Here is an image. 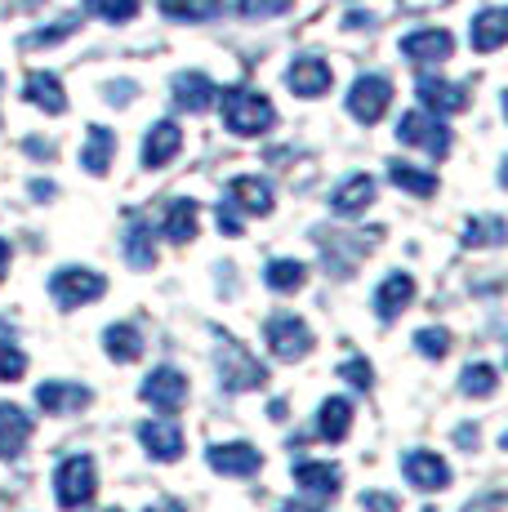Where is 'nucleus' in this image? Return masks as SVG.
<instances>
[{"instance_id":"4","label":"nucleus","mask_w":508,"mask_h":512,"mask_svg":"<svg viewBox=\"0 0 508 512\" xmlns=\"http://www.w3.org/2000/svg\"><path fill=\"white\" fill-rule=\"evenodd\" d=\"M263 343H268V352L277 361H304L312 352V330L295 312H277V317H268V326H263Z\"/></svg>"},{"instance_id":"35","label":"nucleus","mask_w":508,"mask_h":512,"mask_svg":"<svg viewBox=\"0 0 508 512\" xmlns=\"http://www.w3.org/2000/svg\"><path fill=\"white\" fill-rule=\"evenodd\" d=\"M85 9L103 23H134L139 18V0H85Z\"/></svg>"},{"instance_id":"34","label":"nucleus","mask_w":508,"mask_h":512,"mask_svg":"<svg viewBox=\"0 0 508 512\" xmlns=\"http://www.w3.org/2000/svg\"><path fill=\"white\" fill-rule=\"evenodd\" d=\"M459 392H464V397H495V392H500V370L495 366H468L464 374H459Z\"/></svg>"},{"instance_id":"31","label":"nucleus","mask_w":508,"mask_h":512,"mask_svg":"<svg viewBox=\"0 0 508 512\" xmlns=\"http://www.w3.org/2000/svg\"><path fill=\"white\" fill-rule=\"evenodd\" d=\"M156 5L174 23H205V18H214L223 9V0H156Z\"/></svg>"},{"instance_id":"16","label":"nucleus","mask_w":508,"mask_h":512,"mask_svg":"<svg viewBox=\"0 0 508 512\" xmlns=\"http://www.w3.org/2000/svg\"><path fill=\"white\" fill-rule=\"evenodd\" d=\"M410 299H415V277L410 272H388L384 285L375 290V299H370V308H375L379 321H393L410 308Z\"/></svg>"},{"instance_id":"45","label":"nucleus","mask_w":508,"mask_h":512,"mask_svg":"<svg viewBox=\"0 0 508 512\" xmlns=\"http://www.w3.org/2000/svg\"><path fill=\"white\" fill-rule=\"evenodd\" d=\"M27 156H36V161H54V143H45V139H27Z\"/></svg>"},{"instance_id":"38","label":"nucleus","mask_w":508,"mask_h":512,"mask_svg":"<svg viewBox=\"0 0 508 512\" xmlns=\"http://www.w3.org/2000/svg\"><path fill=\"white\" fill-rule=\"evenodd\" d=\"M504 241V223L500 219H473L464 228V245H500Z\"/></svg>"},{"instance_id":"3","label":"nucleus","mask_w":508,"mask_h":512,"mask_svg":"<svg viewBox=\"0 0 508 512\" xmlns=\"http://www.w3.org/2000/svg\"><path fill=\"white\" fill-rule=\"evenodd\" d=\"M219 383L228 392L263 388V383H268V366H263L259 357H250L246 343H237V339L223 334V343H219Z\"/></svg>"},{"instance_id":"17","label":"nucleus","mask_w":508,"mask_h":512,"mask_svg":"<svg viewBox=\"0 0 508 512\" xmlns=\"http://www.w3.org/2000/svg\"><path fill=\"white\" fill-rule=\"evenodd\" d=\"M179 152H183V130L174 121H156L148 130V139H143V165L148 170H165Z\"/></svg>"},{"instance_id":"22","label":"nucleus","mask_w":508,"mask_h":512,"mask_svg":"<svg viewBox=\"0 0 508 512\" xmlns=\"http://www.w3.org/2000/svg\"><path fill=\"white\" fill-rule=\"evenodd\" d=\"M23 98L32 107H41V112L50 116H63L67 112V94H63V81H58L54 72H32L23 81Z\"/></svg>"},{"instance_id":"14","label":"nucleus","mask_w":508,"mask_h":512,"mask_svg":"<svg viewBox=\"0 0 508 512\" xmlns=\"http://www.w3.org/2000/svg\"><path fill=\"white\" fill-rule=\"evenodd\" d=\"M139 441H143V450H148L152 459H161V464H174V459L183 455V428L174 419L139 423Z\"/></svg>"},{"instance_id":"41","label":"nucleus","mask_w":508,"mask_h":512,"mask_svg":"<svg viewBox=\"0 0 508 512\" xmlns=\"http://www.w3.org/2000/svg\"><path fill=\"white\" fill-rule=\"evenodd\" d=\"M241 228H246V214H241L232 201H219V232L223 236H241Z\"/></svg>"},{"instance_id":"39","label":"nucleus","mask_w":508,"mask_h":512,"mask_svg":"<svg viewBox=\"0 0 508 512\" xmlns=\"http://www.w3.org/2000/svg\"><path fill=\"white\" fill-rule=\"evenodd\" d=\"M290 9V0H237V14L241 18H277V14H286Z\"/></svg>"},{"instance_id":"40","label":"nucleus","mask_w":508,"mask_h":512,"mask_svg":"<svg viewBox=\"0 0 508 512\" xmlns=\"http://www.w3.org/2000/svg\"><path fill=\"white\" fill-rule=\"evenodd\" d=\"M339 379H348L357 392H370V383H375V370H370V361L361 357H348L344 366H339Z\"/></svg>"},{"instance_id":"50","label":"nucleus","mask_w":508,"mask_h":512,"mask_svg":"<svg viewBox=\"0 0 508 512\" xmlns=\"http://www.w3.org/2000/svg\"><path fill=\"white\" fill-rule=\"evenodd\" d=\"M455 441H459V446H477V428H459Z\"/></svg>"},{"instance_id":"2","label":"nucleus","mask_w":508,"mask_h":512,"mask_svg":"<svg viewBox=\"0 0 508 512\" xmlns=\"http://www.w3.org/2000/svg\"><path fill=\"white\" fill-rule=\"evenodd\" d=\"M94 495H99V472H94V459L90 455L63 459L58 472H54L58 508H85V504H94Z\"/></svg>"},{"instance_id":"37","label":"nucleus","mask_w":508,"mask_h":512,"mask_svg":"<svg viewBox=\"0 0 508 512\" xmlns=\"http://www.w3.org/2000/svg\"><path fill=\"white\" fill-rule=\"evenodd\" d=\"M27 374V352L18 343H0V383H18Z\"/></svg>"},{"instance_id":"36","label":"nucleus","mask_w":508,"mask_h":512,"mask_svg":"<svg viewBox=\"0 0 508 512\" xmlns=\"http://www.w3.org/2000/svg\"><path fill=\"white\" fill-rule=\"evenodd\" d=\"M415 352L419 357H428V361H442L446 352H451V330H442V326L419 330L415 334Z\"/></svg>"},{"instance_id":"26","label":"nucleus","mask_w":508,"mask_h":512,"mask_svg":"<svg viewBox=\"0 0 508 512\" xmlns=\"http://www.w3.org/2000/svg\"><path fill=\"white\" fill-rule=\"evenodd\" d=\"M353 428V401L348 397H326L317 406V437L321 441H344Z\"/></svg>"},{"instance_id":"21","label":"nucleus","mask_w":508,"mask_h":512,"mask_svg":"<svg viewBox=\"0 0 508 512\" xmlns=\"http://www.w3.org/2000/svg\"><path fill=\"white\" fill-rule=\"evenodd\" d=\"M339 481H344V472L335 464H321V459H299L295 464V486L308 490V495H317V499H335Z\"/></svg>"},{"instance_id":"53","label":"nucleus","mask_w":508,"mask_h":512,"mask_svg":"<svg viewBox=\"0 0 508 512\" xmlns=\"http://www.w3.org/2000/svg\"><path fill=\"white\" fill-rule=\"evenodd\" d=\"M107 512H121V508H107Z\"/></svg>"},{"instance_id":"47","label":"nucleus","mask_w":508,"mask_h":512,"mask_svg":"<svg viewBox=\"0 0 508 512\" xmlns=\"http://www.w3.org/2000/svg\"><path fill=\"white\" fill-rule=\"evenodd\" d=\"M27 192H32V201H50V196L58 192V187H54L50 179H36L32 187H27Z\"/></svg>"},{"instance_id":"13","label":"nucleus","mask_w":508,"mask_h":512,"mask_svg":"<svg viewBox=\"0 0 508 512\" xmlns=\"http://www.w3.org/2000/svg\"><path fill=\"white\" fill-rule=\"evenodd\" d=\"M94 401V392L85 388V383H63V379H50L36 388V406L45 410V415H76V410H85Z\"/></svg>"},{"instance_id":"29","label":"nucleus","mask_w":508,"mask_h":512,"mask_svg":"<svg viewBox=\"0 0 508 512\" xmlns=\"http://www.w3.org/2000/svg\"><path fill=\"white\" fill-rule=\"evenodd\" d=\"M197 223H201V205L197 201H170V210H165V236H170L174 245H188L192 236H197Z\"/></svg>"},{"instance_id":"5","label":"nucleus","mask_w":508,"mask_h":512,"mask_svg":"<svg viewBox=\"0 0 508 512\" xmlns=\"http://www.w3.org/2000/svg\"><path fill=\"white\" fill-rule=\"evenodd\" d=\"M50 294L58 308H85V303L103 299L107 281H103V272H94V268H58L50 277Z\"/></svg>"},{"instance_id":"51","label":"nucleus","mask_w":508,"mask_h":512,"mask_svg":"<svg viewBox=\"0 0 508 512\" xmlns=\"http://www.w3.org/2000/svg\"><path fill=\"white\" fill-rule=\"evenodd\" d=\"M277 512H321V508H312V504H281Z\"/></svg>"},{"instance_id":"49","label":"nucleus","mask_w":508,"mask_h":512,"mask_svg":"<svg viewBox=\"0 0 508 512\" xmlns=\"http://www.w3.org/2000/svg\"><path fill=\"white\" fill-rule=\"evenodd\" d=\"M9 259H14V250H9V241L0 236V281L9 277Z\"/></svg>"},{"instance_id":"30","label":"nucleus","mask_w":508,"mask_h":512,"mask_svg":"<svg viewBox=\"0 0 508 512\" xmlns=\"http://www.w3.org/2000/svg\"><path fill=\"white\" fill-rule=\"evenodd\" d=\"M263 281H268V290H277V294H295L299 285L308 281V268L299 259H272L268 268H263Z\"/></svg>"},{"instance_id":"46","label":"nucleus","mask_w":508,"mask_h":512,"mask_svg":"<svg viewBox=\"0 0 508 512\" xmlns=\"http://www.w3.org/2000/svg\"><path fill=\"white\" fill-rule=\"evenodd\" d=\"M36 5H45V0H0V18L5 14H27V9H36Z\"/></svg>"},{"instance_id":"8","label":"nucleus","mask_w":508,"mask_h":512,"mask_svg":"<svg viewBox=\"0 0 508 512\" xmlns=\"http://www.w3.org/2000/svg\"><path fill=\"white\" fill-rule=\"evenodd\" d=\"M139 397L148 401V406L161 410V415H174V410L188 401V374L174 370V366H156L148 379H143Z\"/></svg>"},{"instance_id":"32","label":"nucleus","mask_w":508,"mask_h":512,"mask_svg":"<svg viewBox=\"0 0 508 512\" xmlns=\"http://www.w3.org/2000/svg\"><path fill=\"white\" fill-rule=\"evenodd\" d=\"M388 179H393L397 187H406L410 196H433L437 192V174L415 170L410 161H393V165H388Z\"/></svg>"},{"instance_id":"48","label":"nucleus","mask_w":508,"mask_h":512,"mask_svg":"<svg viewBox=\"0 0 508 512\" xmlns=\"http://www.w3.org/2000/svg\"><path fill=\"white\" fill-rule=\"evenodd\" d=\"M148 512H188V508L179 499H156V504H148Z\"/></svg>"},{"instance_id":"27","label":"nucleus","mask_w":508,"mask_h":512,"mask_svg":"<svg viewBox=\"0 0 508 512\" xmlns=\"http://www.w3.org/2000/svg\"><path fill=\"white\" fill-rule=\"evenodd\" d=\"M370 201H375V179L370 174H353V179H344L330 192V210L335 214H361Z\"/></svg>"},{"instance_id":"18","label":"nucleus","mask_w":508,"mask_h":512,"mask_svg":"<svg viewBox=\"0 0 508 512\" xmlns=\"http://www.w3.org/2000/svg\"><path fill=\"white\" fill-rule=\"evenodd\" d=\"M223 201H232L241 214H272V183L259 179V174H241V179L228 183V196Z\"/></svg>"},{"instance_id":"44","label":"nucleus","mask_w":508,"mask_h":512,"mask_svg":"<svg viewBox=\"0 0 508 512\" xmlns=\"http://www.w3.org/2000/svg\"><path fill=\"white\" fill-rule=\"evenodd\" d=\"M500 508H504V495H500V490H491V495H482L477 504H468L464 512H500Z\"/></svg>"},{"instance_id":"23","label":"nucleus","mask_w":508,"mask_h":512,"mask_svg":"<svg viewBox=\"0 0 508 512\" xmlns=\"http://www.w3.org/2000/svg\"><path fill=\"white\" fill-rule=\"evenodd\" d=\"M121 250H125V263H130V268H139V272L156 268V236H152V223L134 219L130 228H125V236H121Z\"/></svg>"},{"instance_id":"24","label":"nucleus","mask_w":508,"mask_h":512,"mask_svg":"<svg viewBox=\"0 0 508 512\" xmlns=\"http://www.w3.org/2000/svg\"><path fill=\"white\" fill-rule=\"evenodd\" d=\"M112 156H116V134L107 130V125H90L85 147H81V165L94 174V179H103V174L112 170Z\"/></svg>"},{"instance_id":"7","label":"nucleus","mask_w":508,"mask_h":512,"mask_svg":"<svg viewBox=\"0 0 508 512\" xmlns=\"http://www.w3.org/2000/svg\"><path fill=\"white\" fill-rule=\"evenodd\" d=\"M388 103H393V81L379 72L357 76L353 90H348V112H353V121H361V125H375L379 116L388 112Z\"/></svg>"},{"instance_id":"33","label":"nucleus","mask_w":508,"mask_h":512,"mask_svg":"<svg viewBox=\"0 0 508 512\" xmlns=\"http://www.w3.org/2000/svg\"><path fill=\"white\" fill-rule=\"evenodd\" d=\"M72 32H81V14H63L58 23L27 32V36H23V49H50V45H58V41H67Z\"/></svg>"},{"instance_id":"42","label":"nucleus","mask_w":508,"mask_h":512,"mask_svg":"<svg viewBox=\"0 0 508 512\" xmlns=\"http://www.w3.org/2000/svg\"><path fill=\"white\" fill-rule=\"evenodd\" d=\"M361 508L366 512H402V499H393L388 490H366V495H361Z\"/></svg>"},{"instance_id":"1","label":"nucleus","mask_w":508,"mask_h":512,"mask_svg":"<svg viewBox=\"0 0 508 512\" xmlns=\"http://www.w3.org/2000/svg\"><path fill=\"white\" fill-rule=\"evenodd\" d=\"M219 112H223V125H228L232 134H241V139L268 134L272 125H277V107H272L259 90H246V85H237V90H223L219 94Z\"/></svg>"},{"instance_id":"11","label":"nucleus","mask_w":508,"mask_h":512,"mask_svg":"<svg viewBox=\"0 0 508 512\" xmlns=\"http://www.w3.org/2000/svg\"><path fill=\"white\" fill-rule=\"evenodd\" d=\"M205 464L219 472V477H254V472L263 468V455L250 446V441H228V446L205 450Z\"/></svg>"},{"instance_id":"9","label":"nucleus","mask_w":508,"mask_h":512,"mask_svg":"<svg viewBox=\"0 0 508 512\" xmlns=\"http://www.w3.org/2000/svg\"><path fill=\"white\" fill-rule=\"evenodd\" d=\"M402 54L415 67H442L455 54V36L446 27H419V32L402 36Z\"/></svg>"},{"instance_id":"52","label":"nucleus","mask_w":508,"mask_h":512,"mask_svg":"<svg viewBox=\"0 0 508 512\" xmlns=\"http://www.w3.org/2000/svg\"><path fill=\"white\" fill-rule=\"evenodd\" d=\"M0 90H5V76H0Z\"/></svg>"},{"instance_id":"6","label":"nucleus","mask_w":508,"mask_h":512,"mask_svg":"<svg viewBox=\"0 0 508 512\" xmlns=\"http://www.w3.org/2000/svg\"><path fill=\"white\" fill-rule=\"evenodd\" d=\"M397 139L406 147H424L437 161L451 152V130H446L442 116H433V112H406L402 121H397Z\"/></svg>"},{"instance_id":"20","label":"nucleus","mask_w":508,"mask_h":512,"mask_svg":"<svg viewBox=\"0 0 508 512\" xmlns=\"http://www.w3.org/2000/svg\"><path fill=\"white\" fill-rule=\"evenodd\" d=\"M214 98H219V90H214V81L205 72L174 76V107L179 112H205V107H214Z\"/></svg>"},{"instance_id":"28","label":"nucleus","mask_w":508,"mask_h":512,"mask_svg":"<svg viewBox=\"0 0 508 512\" xmlns=\"http://www.w3.org/2000/svg\"><path fill=\"white\" fill-rule=\"evenodd\" d=\"M103 352L116 361V366H130V361H139L143 357V334L134 330V326H107L103 330Z\"/></svg>"},{"instance_id":"25","label":"nucleus","mask_w":508,"mask_h":512,"mask_svg":"<svg viewBox=\"0 0 508 512\" xmlns=\"http://www.w3.org/2000/svg\"><path fill=\"white\" fill-rule=\"evenodd\" d=\"M504 36H508L504 9H482V14L473 18V27H468V41H473L477 54H495V49L504 45Z\"/></svg>"},{"instance_id":"10","label":"nucleus","mask_w":508,"mask_h":512,"mask_svg":"<svg viewBox=\"0 0 508 512\" xmlns=\"http://www.w3.org/2000/svg\"><path fill=\"white\" fill-rule=\"evenodd\" d=\"M402 472H406L410 486L424 490V495L451 486V464H446L442 455H433V450H406V455H402Z\"/></svg>"},{"instance_id":"12","label":"nucleus","mask_w":508,"mask_h":512,"mask_svg":"<svg viewBox=\"0 0 508 512\" xmlns=\"http://www.w3.org/2000/svg\"><path fill=\"white\" fill-rule=\"evenodd\" d=\"M415 94L433 116H455V112H464L468 107V85L442 81V76H419Z\"/></svg>"},{"instance_id":"43","label":"nucleus","mask_w":508,"mask_h":512,"mask_svg":"<svg viewBox=\"0 0 508 512\" xmlns=\"http://www.w3.org/2000/svg\"><path fill=\"white\" fill-rule=\"evenodd\" d=\"M134 94H139V85H134V81H116V85H107L103 98H107V103H121V107H125Z\"/></svg>"},{"instance_id":"19","label":"nucleus","mask_w":508,"mask_h":512,"mask_svg":"<svg viewBox=\"0 0 508 512\" xmlns=\"http://www.w3.org/2000/svg\"><path fill=\"white\" fill-rule=\"evenodd\" d=\"M32 441V415L0 401V459H18Z\"/></svg>"},{"instance_id":"15","label":"nucleus","mask_w":508,"mask_h":512,"mask_svg":"<svg viewBox=\"0 0 508 512\" xmlns=\"http://www.w3.org/2000/svg\"><path fill=\"white\" fill-rule=\"evenodd\" d=\"M330 81H335V72H330V63H326V58H317V54L295 58V63H290V72H286V85L299 98H321L330 90Z\"/></svg>"}]
</instances>
